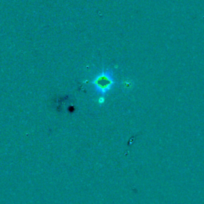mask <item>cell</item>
Masks as SVG:
<instances>
[{"label":"cell","instance_id":"1","mask_svg":"<svg viewBox=\"0 0 204 204\" xmlns=\"http://www.w3.org/2000/svg\"><path fill=\"white\" fill-rule=\"evenodd\" d=\"M93 85L98 94L104 96L109 93L115 85V79L112 70L107 69L102 70L93 81Z\"/></svg>","mask_w":204,"mask_h":204}]
</instances>
